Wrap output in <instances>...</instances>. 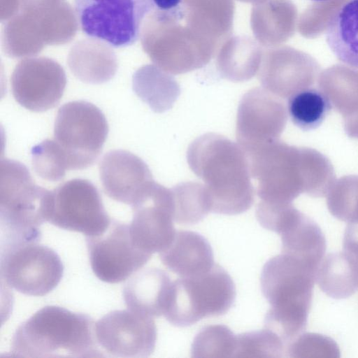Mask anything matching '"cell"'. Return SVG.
<instances>
[{
    "label": "cell",
    "mask_w": 358,
    "mask_h": 358,
    "mask_svg": "<svg viewBox=\"0 0 358 358\" xmlns=\"http://www.w3.org/2000/svg\"><path fill=\"white\" fill-rule=\"evenodd\" d=\"M245 153L262 201L289 203L301 193L322 197L335 182L329 160L312 148L276 140Z\"/></svg>",
    "instance_id": "1"
},
{
    "label": "cell",
    "mask_w": 358,
    "mask_h": 358,
    "mask_svg": "<svg viewBox=\"0 0 358 358\" xmlns=\"http://www.w3.org/2000/svg\"><path fill=\"white\" fill-rule=\"evenodd\" d=\"M187 158L192 171L204 182L211 212L231 215L250 208L255 189L248 156L239 144L207 134L192 143Z\"/></svg>",
    "instance_id": "2"
},
{
    "label": "cell",
    "mask_w": 358,
    "mask_h": 358,
    "mask_svg": "<svg viewBox=\"0 0 358 358\" xmlns=\"http://www.w3.org/2000/svg\"><path fill=\"white\" fill-rule=\"evenodd\" d=\"M11 352L22 357H99L93 320L85 314L48 306L21 324Z\"/></svg>",
    "instance_id": "3"
},
{
    "label": "cell",
    "mask_w": 358,
    "mask_h": 358,
    "mask_svg": "<svg viewBox=\"0 0 358 358\" xmlns=\"http://www.w3.org/2000/svg\"><path fill=\"white\" fill-rule=\"evenodd\" d=\"M316 271L302 261L282 253L269 259L261 273V289L271 305L264 328L287 344L306 329Z\"/></svg>",
    "instance_id": "4"
},
{
    "label": "cell",
    "mask_w": 358,
    "mask_h": 358,
    "mask_svg": "<svg viewBox=\"0 0 358 358\" xmlns=\"http://www.w3.org/2000/svg\"><path fill=\"white\" fill-rule=\"evenodd\" d=\"M52 191L37 185L22 163L2 159L0 164L1 243L38 241L48 221Z\"/></svg>",
    "instance_id": "5"
},
{
    "label": "cell",
    "mask_w": 358,
    "mask_h": 358,
    "mask_svg": "<svg viewBox=\"0 0 358 358\" xmlns=\"http://www.w3.org/2000/svg\"><path fill=\"white\" fill-rule=\"evenodd\" d=\"M236 287L229 273L215 264L207 273L173 281L164 316L184 327L206 317L225 314L236 299Z\"/></svg>",
    "instance_id": "6"
},
{
    "label": "cell",
    "mask_w": 358,
    "mask_h": 358,
    "mask_svg": "<svg viewBox=\"0 0 358 358\" xmlns=\"http://www.w3.org/2000/svg\"><path fill=\"white\" fill-rule=\"evenodd\" d=\"M79 26L88 37L115 48L134 45L153 7L151 0H73Z\"/></svg>",
    "instance_id": "7"
},
{
    "label": "cell",
    "mask_w": 358,
    "mask_h": 358,
    "mask_svg": "<svg viewBox=\"0 0 358 358\" xmlns=\"http://www.w3.org/2000/svg\"><path fill=\"white\" fill-rule=\"evenodd\" d=\"M108 133L106 117L85 101L66 103L59 109L54 140L64 153L69 170L92 165L101 152Z\"/></svg>",
    "instance_id": "8"
},
{
    "label": "cell",
    "mask_w": 358,
    "mask_h": 358,
    "mask_svg": "<svg viewBox=\"0 0 358 358\" xmlns=\"http://www.w3.org/2000/svg\"><path fill=\"white\" fill-rule=\"evenodd\" d=\"M1 280L22 294L44 296L63 276L58 255L38 241L1 243Z\"/></svg>",
    "instance_id": "9"
},
{
    "label": "cell",
    "mask_w": 358,
    "mask_h": 358,
    "mask_svg": "<svg viewBox=\"0 0 358 358\" xmlns=\"http://www.w3.org/2000/svg\"><path fill=\"white\" fill-rule=\"evenodd\" d=\"M48 221L61 229L94 236L103 234L112 220L97 188L87 180L76 178L52 191Z\"/></svg>",
    "instance_id": "10"
},
{
    "label": "cell",
    "mask_w": 358,
    "mask_h": 358,
    "mask_svg": "<svg viewBox=\"0 0 358 358\" xmlns=\"http://www.w3.org/2000/svg\"><path fill=\"white\" fill-rule=\"evenodd\" d=\"M86 243L94 273L108 283L125 280L152 257L134 244L129 224L115 220L103 234L86 236Z\"/></svg>",
    "instance_id": "11"
},
{
    "label": "cell",
    "mask_w": 358,
    "mask_h": 358,
    "mask_svg": "<svg viewBox=\"0 0 358 358\" xmlns=\"http://www.w3.org/2000/svg\"><path fill=\"white\" fill-rule=\"evenodd\" d=\"M131 208L129 230L134 244L151 255L168 248L176 234L172 190L154 181Z\"/></svg>",
    "instance_id": "12"
},
{
    "label": "cell",
    "mask_w": 358,
    "mask_h": 358,
    "mask_svg": "<svg viewBox=\"0 0 358 358\" xmlns=\"http://www.w3.org/2000/svg\"><path fill=\"white\" fill-rule=\"evenodd\" d=\"M94 334L99 346L113 357H148L155 350L157 327L152 317L116 310L96 322Z\"/></svg>",
    "instance_id": "13"
},
{
    "label": "cell",
    "mask_w": 358,
    "mask_h": 358,
    "mask_svg": "<svg viewBox=\"0 0 358 358\" xmlns=\"http://www.w3.org/2000/svg\"><path fill=\"white\" fill-rule=\"evenodd\" d=\"M287 119L284 103L266 90L255 88L241 100L236 121V138L245 152L278 140Z\"/></svg>",
    "instance_id": "14"
},
{
    "label": "cell",
    "mask_w": 358,
    "mask_h": 358,
    "mask_svg": "<svg viewBox=\"0 0 358 358\" xmlns=\"http://www.w3.org/2000/svg\"><path fill=\"white\" fill-rule=\"evenodd\" d=\"M65 86L63 71L48 62L20 65L11 78L13 97L22 106L33 112L46 111L57 106Z\"/></svg>",
    "instance_id": "15"
},
{
    "label": "cell",
    "mask_w": 358,
    "mask_h": 358,
    "mask_svg": "<svg viewBox=\"0 0 358 358\" xmlns=\"http://www.w3.org/2000/svg\"><path fill=\"white\" fill-rule=\"evenodd\" d=\"M104 192L112 199L132 206L154 182L147 164L124 150L107 152L99 163Z\"/></svg>",
    "instance_id": "16"
},
{
    "label": "cell",
    "mask_w": 358,
    "mask_h": 358,
    "mask_svg": "<svg viewBox=\"0 0 358 358\" xmlns=\"http://www.w3.org/2000/svg\"><path fill=\"white\" fill-rule=\"evenodd\" d=\"M162 264L180 278L208 272L215 265L212 248L201 234L178 231L170 245L159 253Z\"/></svg>",
    "instance_id": "17"
},
{
    "label": "cell",
    "mask_w": 358,
    "mask_h": 358,
    "mask_svg": "<svg viewBox=\"0 0 358 358\" xmlns=\"http://www.w3.org/2000/svg\"><path fill=\"white\" fill-rule=\"evenodd\" d=\"M172 282L169 275L162 269L152 267L140 271L123 289L128 309L150 317L164 315Z\"/></svg>",
    "instance_id": "18"
},
{
    "label": "cell",
    "mask_w": 358,
    "mask_h": 358,
    "mask_svg": "<svg viewBox=\"0 0 358 358\" xmlns=\"http://www.w3.org/2000/svg\"><path fill=\"white\" fill-rule=\"evenodd\" d=\"M279 235L282 253L302 261L317 271L327 245L323 232L313 220L297 210Z\"/></svg>",
    "instance_id": "19"
},
{
    "label": "cell",
    "mask_w": 358,
    "mask_h": 358,
    "mask_svg": "<svg viewBox=\"0 0 358 358\" xmlns=\"http://www.w3.org/2000/svg\"><path fill=\"white\" fill-rule=\"evenodd\" d=\"M325 38L338 60L358 69V0L348 1L335 13L327 27Z\"/></svg>",
    "instance_id": "20"
},
{
    "label": "cell",
    "mask_w": 358,
    "mask_h": 358,
    "mask_svg": "<svg viewBox=\"0 0 358 358\" xmlns=\"http://www.w3.org/2000/svg\"><path fill=\"white\" fill-rule=\"evenodd\" d=\"M315 280L327 296L348 298L358 289V264L345 252L330 253L319 264Z\"/></svg>",
    "instance_id": "21"
},
{
    "label": "cell",
    "mask_w": 358,
    "mask_h": 358,
    "mask_svg": "<svg viewBox=\"0 0 358 358\" xmlns=\"http://www.w3.org/2000/svg\"><path fill=\"white\" fill-rule=\"evenodd\" d=\"M331 108L325 95L314 88L301 90L288 99L289 117L292 122L303 131L318 127Z\"/></svg>",
    "instance_id": "22"
},
{
    "label": "cell",
    "mask_w": 358,
    "mask_h": 358,
    "mask_svg": "<svg viewBox=\"0 0 358 358\" xmlns=\"http://www.w3.org/2000/svg\"><path fill=\"white\" fill-rule=\"evenodd\" d=\"M171 190L174 205L173 219L177 223L196 224L211 212L208 194L204 185L180 183Z\"/></svg>",
    "instance_id": "23"
},
{
    "label": "cell",
    "mask_w": 358,
    "mask_h": 358,
    "mask_svg": "<svg viewBox=\"0 0 358 358\" xmlns=\"http://www.w3.org/2000/svg\"><path fill=\"white\" fill-rule=\"evenodd\" d=\"M149 69H141L134 76L133 89L136 95L155 112L169 109L180 94L178 86Z\"/></svg>",
    "instance_id": "24"
},
{
    "label": "cell",
    "mask_w": 358,
    "mask_h": 358,
    "mask_svg": "<svg viewBox=\"0 0 358 358\" xmlns=\"http://www.w3.org/2000/svg\"><path fill=\"white\" fill-rule=\"evenodd\" d=\"M236 336L222 324L209 325L195 336L192 345V357L197 358L234 357Z\"/></svg>",
    "instance_id": "25"
},
{
    "label": "cell",
    "mask_w": 358,
    "mask_h": 358,
    "mask_svg": "<svg viewBox=\"0 0 358 358\" xmlns=\"http://www.w3.org/2000/svg\"><path fill=\"white\" fill-rule=\"evenodd\" d=\"M326 196L333 216L348 224L358 223V176L335 180Z\"/></svg>",
    "instance_id": "26"
},
{
    "label": "cell",
    "mask_w": 358,
    "mask_h": 358,
    "mask_svg": "<svg viewBox=\"0 0 358 358\" xmlns=\"http://www.w3.org/2000/svg\"><path fill=\"white\" fill-rule=\"evenodd\" d=\"M287 343L275 332L262 330L236 336V357H280Z\"/></svg>",
    "instance_id": "27"
},
{
    "label": "cell",
    "mask_w": 358,
    "mask_h": 358,
    "mask_svg": "<svg viewBox=\"0 0 358 358\" xmlns=\"http://www.w3.org/2000/svg\"><path fill=\"white\" fill-rule=\"evenodd\" d=\"M31 162L36 173L48 181L62 179L69 170L65 156L54 139H45L32 148Z\"/></svg>",
    "instance_id": "28"
},
{
    "label": "cell",
    "mask_w": 358,
    "mask_h": 358,
    "mask_svg": "<svg viewBox=\"0 0 358 358\" xmlns=\"http://www.w3.org/2000/svg\"><path fill=\"white\" fill-rule=\"evenodd\" d=\"M286 352L290 357H340L336 343L330 337L317 333L299 335L288 344Z\"/></svg>",
    "instance_id": "29"
},
{
    "label": "cell",
    "mask_w": 358,
    "mask_h": 358,
    "mask_svg": "<svg viewBox=\"0 0 358 358\" xmlns=\"http://www.w3.org/2000/svg\"><path fill=\"white\" fill-rule=\"evenodd\" d=\"M320 90L343 117L358 109V82H320Z\"/></svg>",
    "instance_id": "30"
},
{
    "label": "cell",
    "mask_w": 358,
    "mask_h": 358,
    "mask_svg": "<svg viewBox=\"0 0 358 358\" xmlns=\"http://www.w3.org/2000/svg\"><path fill=\"white\" fill-rule=\"evenodd\" d=\"M153 11L160 19H181L185 13L183 0H151Z\"/></svg>",
    "instance_id": "31"
},
{
    "label": "cell",
    "mask_w": 358,
    "mask_h": 358,
    "mask_svg": "<svg viewBox=\"0 0 358 358\" xmlns=\"http://www.w3.org/2000/svg\"><path fill=\"white\" fill-rule=\"evenodd\" d=\"M343 250L358 264V223L348 224L343 236Z\"/></svg>",
    "instance_id": "32"
},
{
    "label": "cell",
    "mask_w": 358,
    "mask_h": 358,
    "mask_svg": "<svg viewBox=\"0 0 358 358\" xmlns=\"http://www.w3.org/2000/svg\"><path fill=\"white\" fill-rule=\"evenodd\" d=\"M313 1H327V0H313Z\"/></svg>",
    "instance_id": "33"
}]
</instances>
